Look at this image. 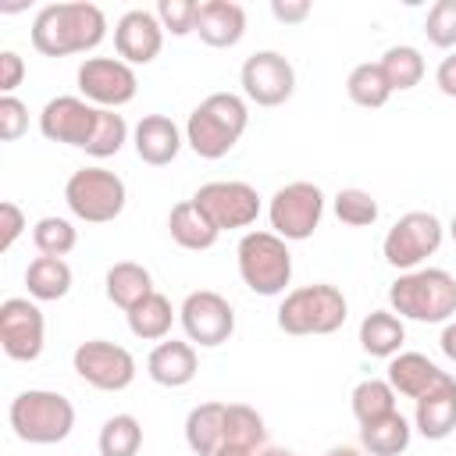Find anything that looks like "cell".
Returning <instances> with one entry per match:
<instances>
[{
	"label": "cell",
	"mask_w": 456,
	"mask_h": 456,
	"mask_svg": "<svg viewBox=\"0 0 456 456\" xmlns=\"http://www.w3.org/2000/svg\"><path fill=\"white\" fill-rule=\"evenodd\" d=\"M28 39L43 57L89 53L107 39V14L96 4H86V0L46 4V7L36 11Z\"/></svg>",
	"instance_id": "obj_1"
},
{
	"label": "cell",
	"mask_w": 456,
	"mask_h": 456,
	"mask_svg": "<svg viewBox=\"0 0 456 456\" xmlns=\"http://www.w3.org/2000/svg\"><path fill=\"white\" fill-rule=\"evenodd\" d=\"M249 125V107L239 93H210L185 121V142L203 160H221L235 150Z\"/></svg>",
	"instance_id": "obj_2"
},
{
	"label": "cell",
	"mask_w": 456,
	"mask_h": 456,
	"mask_svg": "<svg viewBox=\"0 0 456 456\" xmlns=\"http://www.w3.org/2000/svg\"><path fill=\"white\" fill-rule=\"evenodd\" d=\"M388 306L403 321L445 324L456 314V278L445 267H417L388 285Z\"/></svg>",
	"instance_id": "obj_3"
},
{
	"label": "cell",
	"mask_w": 456,
	"mask_h": 456,
	"mask_svg": "<svg viewBox=\"0 0 456 456\" xmlns=\"http://www.w3.org/2000/svg\"><path fill=\"white\" fill-rule=\"evenodd\" d=\"M11 431L28 445H57L75 428V406L68 395L50 388H25L7 406Z\"/></svg>",
	"instance_id": "obj_4"
},
{
	"label": "cell",
	"mask_w": 456,
	"mask_h": 456,
	"mask_svg": "<svg viewBox=\"0 0 456 456\" xmlns=\"http://www.w3.org/2000/svg\"><path fill=\"white\" fill-rule=\"evenodd\" d=\"M346 317H349V303H346L342 289H335L328 281L299 285V289L285 292V299L278 306V328L285 335H331L346 324Z\"/></svg>",
	"instance_id": "obj_5"
},
{
	"label": "cell",
	"mask_w": 456,
	"mask_h": 456,
	"mask_svg": "<svg viewBox=\"0 0 456 456\" xmlns=\"http://www.w3.org/2000/svg\"><path fill=\"white\" fill-rule=\"evenodd\" d=\"M239 278L256 296H281L292 281V253L289 242L274 232H246L235 246Z\"/></svg>",
	"instance_id": "obj_6"
},
{
	"label": "cell",
	"mask_w": 456,
	"mask_h": 456,
	"mask_svg": "<svg viewBox=\"0 0 456 456\" xmlns=\"http://www.w3.org/2000/svg\"><path fill=\"white\" fill-rule=\"evenodd\" d=\"M125 200H128V189H125L121 175H114L107 167H78L64 182V203L86 224H107V221L121 217Z\"/></svg>",
	"instance_id": "obj_7"
},
{
	"label": "cell",
	"mask_w": 456,
	"mask_h": 456,
	"mask_svg": "<svg viewBox=\"0 0 456 456\" xmlns=\"http://www.w3.org/2000/svg\"><path fill=\"white\" fill-rule=\"evenodd\" d=\"M442 239H445V228H442V221L435 217V214H428V210H410V214H403L388 232H385V239H381V256H385V264L388 267H395V271H417L428 256H435L438 253V246H442Z\"/></svg>",
	"instance_id": "obj_8"
},
{
	"label": "cell",
	"mask_w": 456,
	"mask_h": 456,
	"mask_svg": "<svg viewBox=\"0 0 456 456\" xmlns=\"http://www.w3.org/2000/svg\"><path fill=\"white\" fill-rule=\"evenodd\" d=\"M324 217V192L314 182H289L267 203L271 232L285 242H303L321 228Z\"/></svg>",
	"instance_id": "obj_9"
},
{
	"label": "cell",
	"mask_w": 456,
	"mask_h": 456,
	"mask_svg": "<svg viewBox=\"0 0 456 456\" xmlns=\"http://www.w3.org/2000/svg\"><path fill=\"white\" fill-rule=\"evenodd\" d=\"M71 367L96 392H125L135 381V356L107 338L78 342V349L71 353Z\"/></svg>",
	"instance_id": "obj_10"
},
{
	"label": "cell",
	"mask_w": 456,
	"mask_h": 456,
	"mask_svg": "<svg viewBox=\"0 0 456 456\" xmlns=\"http://www.w3.org/2000/svg\"><path fill=\"white\" fill-rule=\"evenodd\" d=\"M192 203L214 221L217 232L249 228L260 217V192L249 182H239V178H221V182L200 185L192 192Z\"/></svg>",
	"instance_id": "obj_11"
},
{
	"label": "cell",
	"mask_w": 456,
	"mask_h": 456,
	"mask_svg": "<svg viewBox=\"0 0 456 456\" xmlns=\"http://www.w3.org/2000/svg\"><path fill=\"white\" fill-rule=\"evenodd\" d=\"M178 321H182V331L192 346L200 349H214V346H224L232 335H235V310L232 303L214 292V289H196L182 299L178 306Z\"/></svg>",
	"instance_id": "obj_12"
},
{
	"label": "cell",
	"mask_w": 456,
	"mask_h": 456,
	"mask_svg": "<svg viewBox=\"0 0 456 456\" xmlns=\"http://www.w3.org/2000/svg\"><path fill=\"white\" fill-rule=\"evenodd\" d=\"M78 93L100 110H118L135 100L139 78L121 57H86L78 64Z\"/></svg>",
	"instance_id": "obj_13"
},
{
	"label": "cell",
	"mask_w": 456,
	"mask_h": 456,
	"mask_svg": "<svg viewBox=\"0 0 456 456\" xmlns=\"http://www.w3.org/2000/svg\"><path fill=\"white\" fill-rule=\"evenodd\" d=\"M0 346L18 363H32L43 356L46 321H43V310L36 299L11 296L0 303Z\"/></svg>",
	"instance_id": "obj_14"
},
{
	"label": "cell",
	"mask_w": 456,
	"mask_h": 456,
	"mask_svg": "<svg viewBox=\"0 0 456 456\" xmlns=\"http://www.w3.org/2000/svg\"><path fill=\"white\" fill-rule=\"evenodd\" d=\"M242 93L256 107H281L296 93V68L278 50H256L242 61L239 71Z\"/></svg>",
	"instance_id": "obj_15"
},
{
	"label": "cell",
	"mask_w": 456,
	"mask_h": 456,
	"mask_svg": "<svg viewBox=\"0 0 456 456\" xmlns=\"http://www.w3.org/2000/svg\"><path fill=\"white\" fill-rule=\"evenodd\" d=\"M96 118H100V107H93L89 100H82V96H53L39 110V132L50 142L86 150L93 132H96Z\"/></svg>",
	"instance_id": "obj_16"
},
{
	"label": "cell",
	"mask_w": 456,
	"mask_h": 456,
	"mask_svg": "<svg viewBox=\"0 0 456 456\" xmlns=\"http://www.w3.org/2000/svg\"><path fill=\"white\" fill-rule=\"evenodd\" d=\"M164 46V28L153 11L132 7L114 25V50L125 64H150Z\"/></svg>",
	"instance_id": "obj_17"
},
{
	"label": "cell",
	"mask_w": 456,
	"mask_h": 456,
	"mask_svg": "<svg viewBox=\"0 0 456 456\" xmlns=\"http://www.w3.org/2000/svg\"><path fill=\"white\" fill-rule=\"evenodd\" d=\"M413 428L428 442H442L456 431V378L445 374L431 392L413 399Z\"/></svg>",
	"instance_id": "obj_18"
},
{
	"label": "cell",
	"mask_w": 456,
	"mask_h": 456,
	"mask_svg": "<svg viewBox=\"0 0 456 456\" xmlns=\"http://www.w3.org/2000/svg\"><path fill=\"white\" fill-rule=\"evenodd\" d=\"M185 142V132H178V125L167 118V114H142L139 125L132 128V146H135V157L150 167H164L178 157Z\"/></svg>",
	"instance_id": "obj_19"
},
{
	"label": "cell",
	"mask_w": 456,
	"mask_h": 456,
	"mask_svg": "<svg viewBox=\"0 0 456 456\" xmlns=\"http://www.w3.org/2000/svg\"><path fill=\"white\" fill-rule=\"evenodd\" d=\"M196 370H200L196 346L182 342V338H164L146 356V374L160 388H182V385H189L196 378Z\"/></svg>",
	"instance_id": "obj_20"
},
{
	"label": "cell",
	"mask_w": 456,
	"mask_h": 456,
	"mask_svg": "<svg viewBox=\"0 0 456 456\" xmlns=\"http://www.w3.org/2000/svg\"><path fill=\"white\" fill-rule=\"evenodd\" d=\"M196 36L214 46V50H228L246 36V11L235 0H203L200 14H196Z\"/></svg>",
	"instance_id": "obj_21"
},
{
	"label": "cell",
	"mask_w": 456,
	"mask_h": 456,
	"mask_svg": "<svg viewBox=\"0 0 456 456\" xmlns=\"http://www.w3.org/2000/svg\"><path fill=\"white\" fill-rule=\"evenodd\" d=\"M449 370H442L435 360H428L424 353H395L385 367V381L395 388V395L406 399H420L424 392H431Z\"/></svg>",
	"instance_id": "obj_22"
},
{
	"label": "cell",
	"mask_w": 456,
	"mask_h": 456,
	"mask_svg": "<svg viewBox=\"0 0 456 456\" xmlns=\"http://www.w3.org/2000/svg\"><path fill=\"white\" fill-rule=\"evenodd\" d=\"M167 232H171V239L182 246V249H189V253H203V249H210L214 242H217V228H214V221L192 203V200H182V203H175L171 207V214H167Z\"/></svg>",
	"instance_id": "obj_23"
},
{
	"label": "cell",
	"mask_w": 456,
	"mask_h": 456,
	"mask_svg": "<svg viewBox=\"0 0 456 456\" xmlns=\"http://www.w3.org/2000/svg\"><path fill=\"white\" fill-rule=\"evenodd\" d=\"M103 292H107V299L114 303V306H121L125 314L135 306V303H142L150 292H157L153 289V274L142 267V264H135V260H118V264H110L107 267V274H103Z\"/></svg>",
	"instance_id": "obj_24"
},
{
	"label": "cell",
	"mask_w": 456,
	"mask_h": 456,
	"mask_svg": "<svg viewBox=\"0 0 456 456\" xmlns=\"http://www.w3.org/2000/svg\"><path fill=\"white\" fill-rule=\"evenodd\" d=\"M403 342H406V324H403L399 314H392V310H370L360 321V349L367 356L392 360L395 353H403Z\"/></svg>",
	"instance_id": "obj_25"
},
{
	"label": "cell",
	"mask_w": 456,
	"mask_h": 456,
	"mask_svg": "<svg viewBox=\"0 0 456 456\" xmlns=\"http://www.w3.org/2000/svg\"><path fill=\"white\" fill-rule=\"evenodd\" d=\"M25 289L36 303H57L71 292V267L64 256H36L25 267Z\"/></svg>",
	"instance_id": "obj_26"
},
{
	"label": "cell",
	"mask_w": 456,
	"mask_h": 456,
	"mask_svg": "<svg viewBox=\"0 0 456 456\" xmlns=\"http://www.w3.org/2000/svg\"><path fill=\"white\" fill-rule=\"evenodd\" d=\"M410 438H413V424L399 410L381 420L360 424V449L370 456H403L410 449Z\"/></svg>",
	"instance_id": "obj_27"
},
{
	"label": "cell",
	"mask_w": 456,
	"mask_h": 456,
	"mask_svg": "<svg viewBox=\"0 0 456 456\" xmlns=\"http://www.w3.org/2000/svg\"><path fill=\"white\" fill-rule=\"evenodd\" d=\"M125 317H128V331L135 338H142V342H164L167 331H171V324H175V317H178V310L171 306V299L164 292H150Z\"/></svg>",
	"instance_id": "obj_28"
},
{
	"label": "cell",
	"mask_w": 456,
	"mask_h": 456,
	"mask_svg": "<svg viewBox=\"0 0 456 456\" xmlns=\"http://www.w3.org/2000/svg\"><path fill=\"white\" fill-rule=\"evenodd\" d=\"M224 406L228 403H200L189 410L185 417V445L196 456H214L221 449V435H224Z\"/></svg>",
	"instance_id": "obj_29"
},
{
	"label": "cell",
	"mask_w": 456,
	"mask_h": 456,
	"mask_svg": "<svg viewBox=\"0 0 456 456\" xmlns=\"http://www.w3.org/2000/svg\"><path fill=\"white\" fill-rule=\"evenodd\" d=\"M221 445H239V449H264L267 445V424L264 417L246 406V403H228L224 406V435Z\"/></svg>",
	"instance_id": "obj_30"
},
{
	"label": "cell",
	"mask_w": 456,
	"mask_h": 456,
	"mask_svg": "<svg viewBox=\"0 0 456 456\" xmlns=\"http://www.w3.org/2000/svg\"><path fill=\"white\" fill-rule=\"evenodd\" d=\"M346 93H349V100H353L356 107L378 110V107L388 103L392 86H388V78H385V71H381L378 61H363V64H356V68L349 71V78H346Z\"/></svg>",
	"instance_id": "obj_31"
},
{
	"label": "cell",
	"mask_w": 456,
	"mask_h": 456,
	"mask_svg": "<svg viewBox=\"0 0 456 456\" xmlns=\"http://www.w3.org/2000/svg\"><path fill=\"white\" fill-rule=\"evenodd\" d=\"M349 406H353V417L356 424H370V420H381L388 413H395V388L385 381V378H363L353 395H349Z\"/></svg>",
	"instance_id": "obj_32"
},
{
	"label": "cell",
	"mask_w": 456,
	"mask_h": 456,
	"mask_svg": "<svg viewBox=\"0 0 456 456\" xmlns=\"http://www.w3.org/2000/svg\"><path fill=\"white\" fill-rule=\"evenodd\" d=\"M100 456H139L142 449V424L132 413H114L103 420L96 435Z\"/></svg>",
	"instance_id": "obj_33"
},
{
	"label": "cell",
	"mask_w": 456,
	"mask_h": 456,
	"mask_svg": "<svg viewBox=\"0 0 456 456\" xmlns=\"http://www.w3.org/2000/svg\"><path fill=\"white\" fill-rule=\"evenodd\" d=\"M378 64H381V71H385L392 93H406V89L420 86V78H424V57H420V50L410 46V43L388 46Z\"/></svg>",
	"instance_id": "obj_34"
},
{
	"label": "cell",
	"mask_w": 456,
	"mask_h": 456,
	"mask_svg": "<svg viewBox=\"0 0 456 456\" xmlns=\"http://www.w3.org/2000/svg\"><path fill=\"white\" fill-rule=\"evenodd\" d=\"M32 242H36L39 256H68L78 246V232H75V224L68 217L46 214V217H39L32 224Z\"/></svg>",
	"instance_id": "obj_35"
},
{
	"label": "cell",
	"mask_w": 456,
	"mask_h": 456,
	"mask_svg": "<svg viewBox=\"0 0 456 456\" xmlns=\"http://www.w3.org/2000/svg\"><path fill=\"white\" fill-rule=\"evenodd\" d=\"M331 207H335V217L342 224H349V228H367V224L378 221V200L367 189H356V185L338 189Z\"/></svg>",
	"instance_id": "obj_36"
},
{
	"label": "cell",
	"mask_w": 456,
	"mask_h": 456,
	"mask_svg": "<svg viewBox=\"0 0 456 456\" xmlns=\"http://www.w3.org/2000/svg\"><path fill=\"white\" fill-rule=\"evenodd\" d=\"M125 142H128V121H125L118 110H100V118H96V132H93L86 153L96 157V160H103V157H114Z\"/></svg>",
	"instance_id": "obj_37"
},
{
	"label": "cell",
	"mask_w": 456,
	"mask_h": 456,
	"mask_svg": "<svg viewBox=\"0 0 456 456\" xmlns=\"http://www.w3.org/2000/svg\"><path fill=\"white\" fill-rule=\"evenodd\" d=\"M424 36L431 46L438 50H452L456 46V0H435L424 21Z\"/></svg>",
	"instance_id": "obj_38"
},
{
	"label": "cell",
	"mask_w": 456,
	"mask_h": 456,
	"mask_svg": "<svg viewBox=\"0 0 456 456\" xmlns=\"http://www.w3.org/2000/svg\"><path fill=\"white\" fill-rule=\"evenodd\" d=\"M153 14H157V21H160L164 32H171V36H189V32H196L200 4H196V0H160Z\"/></svg>",
	"instance_id": "obj_39"
},
{
	"label": "cell",
	"mask_w": 456,
	"mask_h": 456,
	"mask_svg": "<svg viewBox=\"0 0 456 456\" xmlns=\"http://www.w3.org/2000/svg\"><path fill=\"white\" fill-rule=\"evenodd\" d=\"M28 132V107L18 96H0V139L14 142Z\"/></svg>",
	"instance_id": "obj_40"
},
{
	"label": "cell",
	"mask_w": 456,
	"mask_h": 456,
	"mask_svg": "<svg viewBox=\"0 0 456 456\" xmlns=\"http://www.w3.org/2000/svg\"><path fill=\"white\" fill-rule=\"evenodd\" d=\"M21 232H25V214H21V207L11 203V200H4V203H0V253H7V249L18 242Z\"/></svg>",
	"instance_id": "obj_41"
},
{
	"label": "cell",
	"mask_w": 456,
	"mask_h": 456,
	"mask_svg": "<svg viewBox=\"0 0 456 456\" xmlns=\"http://www.w3.org/2000/svg\"><path fill=\"white\" fill-rule=\"evenodd\" d=\"M25 78V61L18 50H0V93L4 96H14V89L21 86Z\"/></svg>",
	"instance_id": "obj_42"
},
{
	"label": "cell",
	"mask_w": 456,
	"mask_h": 456,
	"mask_svg": "<svg viewBox=\"0 0 456 456\" xmlns=\"http://www.w3.org/2000/svg\"><path fill=\"white\" fill-rule=\"evenodd\" d=\"M310 0H271V14L281 21V25H299L310 18Z\"/></svg>",
	"instance_id": "obj_43"
},
{
	"label": "cell",
	"mask_w": 456,
	"mask_h": 456,
	"mask_svg": "<svg viewBox=\"0 0 456 456\" xmlns=\"http://www.w3.org/2000/svg\"><path fill=\"white\" fill-rule=\"evenodd\" d=\"M435 86H438L442 96L456 100V50L438 61V68H435Z\"/></svg>",
	"instance_id": "obj_44"
},
{
	"label": "cell",
	"mask_w": 456,
	"mask_h": 456,
	"mask_svg": "<svg viewBox=\"0 0 456 456\" xmlns=\"http://www.w3.org/2000/svg\"><path fill=\"white\" fill-rule=\"evenodd\" d=\"M438 349L456 363V321H445V328L438 335Z\"/></svg>",
	"instance_id": "obj_45"
},
{
	"label": "cell",
	"mask_w": 456,
	"mask_h": 456,
	"mask_svg": "<svg viewBox=\"0 0 456 456\" xmlns=\"http://www.w3.org/2000/svg\"><path fill=\"white\" fill-rule=\"evenodd\" d=\"M214 456H260V449H239V445H221Z\"/></svg>",
	"instance_id": "obj_46"
},
{
	"label": "cell",
	"mask_w": 456,
	"mask_h": 456,
	"mask_svg": "<svg viewBox=\"0 0 456 456\" xmlns=\"http://www.w3.org/2000/svg\"><path fill=\"white\" fill-rule=\"evenodd\" d=\"M324 456H363V449H356V445H331Z\"/></svg>",
	"instance_id": "obj_47"
},
{
	"label": "cell",
	"mask_w": 456,
	"mask_h": 456,
	"mask_svg": "<svg viewBox=\"0 0 456 456\" xmlns=\"http://www.w3.org/2000/svg\"><path fill=\"white\" fill-rule=\"evenodd\" d=\"M260 456H299V452H292V449H278V445H264Z\"/></svg>",
	"instance_id": "obj_48"
},
{
	"label": "cell",
	"mask_w": 456,
	"mask_h": 456,
	"mask_svg": "<svg viewBox=\"0 0 456 456\" xmlns=\"http://www.w3.org/2000/svg\"><path fill=\"white\" fill-rule=\"evenodd\" d=\"M449 235H452V242H456V214H452V221H449Z\"/></svg>",
	"instance_id": "obj_49"
}]
</instances>
